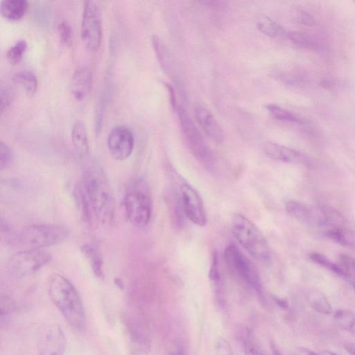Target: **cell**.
<instances>
[{
    "instance_id": "1",
    "label": "cell",
    "mask_w": 355,
    "mask_h": 355,
    "mask_svg": "<svg viewBox=\"0 0 355 355\" xmlns=\"http://www.w3.org/2000/svg\"><path fill=\"white\" fill-rule=\"evenodd\" d=\"M75 198L86 225L92 230L111 223L114 200L106 176L98 166L85 170L74 189Z\"/></svg>"
},
{
    "instance_id": "2",
    "label": "cell",
    "mask_w": 355,
    "mask_h": 355,
    "mask_svg": "<svg viewBox=\"0 0 355 355\" xmlns=\"http://www.w3.org/2000/svg\"><path fill=\"white\" fill-rule=\"evenodd\" d=\"M51 300L69 325L77 331L85 327L86 315L83 300L72 283L60 274H52L47 281Z\"/></svg>"
},
{
    "instance_id": "3",
    "label": "cell",
    "mask_w": 355,
    "mask_h": 355,
    "mask_svg": "<svg viewBox=\"0 0 355 355\" xmlns=\"http://www.w3.org/2000/svg\"><path fill=\"white\" fill-rule=\"evenodd\" d=\"M232 231L239 243L254 259L269 261L271 252L269 245L258 227L241 214L232 218Z\"/></svg>"
},
{
    "instance_id": "4",
    "label": "cell",
    "mask_w": 355,
    "mask_h": 355,
    "mask_svg": "<svg viewBox=\"0 0 355 355\" xmlns=\"http://www.w3.org/2000/svg\"><path fill=\"white\" fill-rule=\"evenodd\" d=\"M177 111L180 128L191 154L205 168L213 170L216 159L201 132L184 107L179 105Z\"/></svg>"
},
{
    "instance_id": "5",
    "label": "cell",
    "mask_w": 355,
    "mask_h": 355,
    "mask_svg": "<svg viewBox=\"0 0 355 355\" xmlns=\"http://www.w3.org/2000/svg\"><path fill=\"white\" fill-rule=\"evenodd\" d=\"M67 227L58 224H35L21 233L22 243L30 248L42 249L64 241L69 236Z\"/></svg>"
},
{
    "instance_id": "6",
    "label": "cell",
    "mask_w": 355,
    "mask_h": 355,
    "mask_svg": "<svg viewBox=\"0 0 355 355\" xmlns=\"http://www.w3.org/2000/svg\"><path fill=\"white\" fill-rule=\"evenodd\" d=\"M80 37L85 47L96 51L103 37L102 19L100 9L93 1H85L80 26Z\"/></svg>"
},
{
    "instance_id": "7",
    "label": "cell",
    "mask_w": 355,
    "mask_h": 355,
    "mask_svg": "<svg viewBox=\"0 0 355 355\" xmlns=\"http://www.w3.org/2000/svg\"><path fill=\"white\" fill-rule=\"evenodd\" d=\"M224 261L230 272L248 286L260 289V279L255 266L234 244H229L224 250Z\"/></svg>"
},
{
    "instance_id": "8",
    "label": "cell",
    "mask_w": 355,
    "mask_h": 355,
    "mask_svg": "<svg viewBox=\"0 0 355 355\" xmlns=\"http://www.w3.org/2000/svg\"><path fill=\"white\" fill-rule=\"evenodd\" d=\"M123 207L129 222L137 227L149 223L152 214V200L149 194L142 190L128 192L123 198Z\"/></svg>"
},
{
    "instance_id": "9",
    "label": "cell",
    "mask_w": 355,
    "mask_h": 355,
    "mask_svg": "<svg viewBox=\"0 0 355 355\" xmlns=\"http://www.w3.org/2000/svg\"><path fill=\"white\" fill-rule=\"evenodd\" d=\"M51 259L49 254L42 249L29 248L14 254L9 259V270L17 275L33 273L46 265Z\"/></svg>"
},
{
    "instance_id": "10",
    "label": "cell",
    "mask_w": 355,
    "mask_h": 355,
    "mask_svg": "<svg viewBox=\"0 0 355 355\" xmlns=\"http://www.w3.org/2000/svg\"><path fill=\"white\" fill-rule=\"evenodd\" d=\"M66 338L57 324H46L40 329L37 349L38 355H63Z\"/></svg>"
},
{
    "instance_id": "11",
    "label": "cell",
    "mask_w": 355,
    "mask_h": 355,
    "mask_svg": "<svg viewBox=\"0 0 355 355\" xmlns=\"http://www.w3.org/2000/svg\"><path fill=\"white\" fill-rule=\"evenodd\" d=\"M180 194L183 211L188 219L196 225H206L205 207L197 191L189 184L183 182L180 186Z\"/></svg>"
},
{
    "instance_id": "12",
    "label": "cell",
    "mask_w": 355,
    "mask_h": 355,
    "mask_svg": "<svg viewBox=\"0 0 355 355\" xmlns=\"http://www.w3.org/2000/svg\"><path fill=\"white\" fill-rule=\"evenodd\" d=\"M107 144L111 156L122 161L128 158L133 150L134 137L128 127L118 125L109 132Z\"/></svg>"
},
{
    "instance_id": "13",
    "label": "cell",
    "mask_w": 355,
    "mask_h": 355,
    "mask_svg": "<svg viewBox=\"0 0 355 355\" xmlns=\"http://www.w3.org/2000/svg\"><path fill=\"white\" fill-rule=\"evenodd\" d=\"M152 43L163 71L176 83L179 89H183L179 66L173 55L159 36L153 35Z\"/></svg>"
},
{
    "instance_id": "14",
    "label": "cell",
    "mask_w": 355,
    "mask_h": 355,
    "mask_svg": "<svg viewBox=\"0 0 355 355\" xmlns=\"http://www.w3.org/2000/svg\"><path fill=\"white\" fill-rule=\"evenodd\" d=\"M92 85V73L87 67L80 66L74 71L71 78V92L76 101H85L90 94Z\"/></svg>"
},
{
    "instance_id": "15",
    "label": "cell",
    "mask_w": 355,
    "mask_h": 355,
    "mask_svg": "<svg viewBox=\"0 0 355 355\" xmlns=\"http://www.w3.org/2000/svg\"><path fill=\"white\" fill-rule=\"evenodd\" d=\"M196 119L205 134L216 143L225 139L224 132L214 116L207 108L198 105L195 107Z\"/></svg>"
},
{
    "instance_id": "16",
    "label": "cell",
    "mask_w": 355,
    "mask_h": 355,
    "mask_svg": "<svg viewBox=\"0 0 355 355\" xmlns=\"http://www.w3.org/2000/svg\"><path fill=\"white\" fill-rule=\"evenodd\" d=\"M263 149L268 157L276 161L289 164L306 162V157L302 153L275 142H266Z\"/></svg>"
},
{
    "instance_id": "17",
    "label": "cell",
    "mask_w": 355,
    "mask_h": 355,
    "mask_svg": "<svg viewBox=\"0 0 355 355\" xmlns=\"http://www.w3.org/2000/svg\"><path fill=\"white\" fill-rule=\"evenodd\" d=\"M286 212L293 218L302 224L315 225V218L314 208H311L305 204L289 200L285 205Z\"/></svg>"
},
{
    "instance_id": "18",
    "label": "cell",
    "mask_w": 355,
    "mask_h": 355,
    "mask_svg": "<svg viewBox=\"0 0 355 355\" xmlns=\"http://www.w3.org/2000/svg\"><path fill=\"white\" fill-rule=\"evenodd\" d=\"M72 143L79 154L82 157H87L89 154V145L85 123L78 120L75 121L71 130Z\"/></svg>"
},
{
    "instance_id": "19",
    "label": "cell",
    "mask_w": 355,
    "mask_h": 355,
    "mask_svg": "<svg viewBox=\"0 0 355 355\" xmlns=\"http://www.w3.org/2000/svg\"><path fill=\"white\" fill-rule=\"evenodd\" d=\"M28 8L26 0H5L1 2V15L7 19L17 21L23 17Z\"/></svg>"
},
{
    "instance_id": "20",
    "label": "cell",
    "mask_w": 355,
    "mask_h": 355,
    "mask_svg": "<svg viewBox=\"0 0 355 355\" xmlns=\"http://www.w3.org/2000/svg\"><path fill=\"white\" fill-rule=\"evenodd\" d=\"M131 355H147L149 343L143 332L132 327L127 323Z\"/></svg>"
},
{
    "instance_id": "21",
    "label": "cell",
    "mask_w": 355,
    "mask_h": 355,
    "mask_svg": "<svg viewBox=\"0 0 355 355\" xmlns=\"http://www.w3.org/2000/svg\"><path fill=\"white\" fill-rule=\"evenodd\" d=\"M81 250L88 261L94 274L99 278H103L104 276L103 261L98 248L93 244L87 243L81 247Z\"/></svg>"
},
{
    "instance_id": "22",
    "label": "cell",
    "mask_w": 355,
    "mask_h": 355,
    "mask_svg": "<svg viewBox=\"0 0 355 355\" xmlns=\"http://www.w3.org/2000/svg\"><path fill=\"white\" fill-rule=\"evenodd\" d=\"M309 305L316 312L323 315H329L332 308L327 297L320 291L312 290L307 295Z\"/></svg>"
},
{
    "instance_id": "23",
    "label": "cell",
    "mask_w": 355,
    "mask_h": 355,
    "mask_svg": "<svg viewBox=\"0 0 355 355\" xmlns=\"http://www.w3.org/2000/svg\"><path fill=\"white\" fill-rule=\"evenodd\" d=\"M256 24L257 28L268 37L275 38L284 33L281 25L266 15H259Z\"/></svg>"
},
{
    "instance_id": "24",
    "label": "cell",
    "mask_w": 355,
    "mask_h": 355,
    "mask_svg": "<svg viewBox=\"0 0 355 355\" xmlns=\"http://www.w3.org/2000/svg\"><path fill=\"white\" fill-rule=\"evenodd\" d=\"M15 83L22 86L29 96H32L36 92L37 80L35 75L30 71L22 70L17 71L13 76Z\"/></svg>"
},
{
    "instance_id": "25",
    "label": "cell",
    "mask_w": 355,
    "mask_h": 355,
    "mask_svg": "<svg viewBox=\"0 0 355 355\" xmlns=\"http://www.w3.org/2000/svg\"><path fill=\"white\" fill-rule=\"evenodd\" d=\"M324 233L333 241L343 246H355V234L347 227L330 229L326 230Z\"/></svg>"
},
{
    "instance_id": "26",
    "label": "cell",
    "mask_w": 355,
    "mask_h": 355,
    "mask_svg": "<svg viewBox=\"0 0 355 355\" xmlns=\"http://www.w3.org/2000/svg\"><path fill=\"white\" fill-rule=\"evenodd\" d=\"M334 318L336 323L345 331L355 336V313L347 309H338Z\"/></svg>"
},
{
    "instance_id": "27",
    "label": "cell",
    "mask_w": 355,
    "mask_h": 355,
    "mask_svg": "<svg viewBox=\"0 0 355 355\" xmlns=\"http://www.w3.org/2000/svg\"><path fill=\"white\" fill-rule=\"evenodd\" d=\"M268 112L276 119L292 123H302V119L289 110L277 105L269 103L266 105Z\"/></svg>"
},
{
    "instance_id": "28",
    "label": "cell",
    "mask_w": 355,
    "mask_h": 355,
    "mask_svg": "<svg viewBox=\"0 0 355 355\" xmlns=\"http://www.w3.org/2000/svg\"><path fill=\"white\" fill-rule=\"evenodd\" d=\"M287 35L289 40L299 47L308 49H315L318 48V44L315 40L306 33L291 31Z\"/></svg>"
},
{
    "instance_id": "29",
    "label": "cell",
    "mask_w": 355,
    "mask_h": 355,
    "mask_svg": "<svg viewBox=\"0 0 355 355\" xmlns=\"http://www.w3.org/2000/svg\"><path fill=\"white\" fill-rule=\"evenodd\" d=\"M310 259L319 266L340 276L345 277V272L340 265L334 263L324 254L318 252H313L310 254Z\"/></svg>"
},
{
    "instance_id": "30",
    "label": "cell",
    "mask_w": 355,
    "mask_h": 355,
    "mask_svg": "<svg viewBox=\"0 0 355 355\" xmlns=\"http://www.w3.org/2000/svg\"><path fill=\"white\" fill-rule=\"evenodd\" d=\"M27 43L20 40L10 46L6 53V58L10 64L15 65L20 62L26 49Z\"/></svg>"
},
{
    "instance_id": "31",
    "label": "cell",
    "mask_w": 355,
    "mask_h": 355,
    "mask_svg": "<svg viewBox=\"0 0 355 355\" xmlns=\"http://www.w3.org/2000/svg\"><path fill=\"white\" fill-rule=\"evenodd\" d=\"M209 278L214 288L215 292L218 291L219 293L221 285V272L220 268V261L216 252L213 254L209 272Z\"/></svg>"
},
{
    "instance_id": "32",
    "label": "cell",
    "mask_w": 355,
    "mask_h": 355,
    "mask_svg": "<svg viewBox=\"0 0 355 355\" xmlns=\"http://www.w3.org/2000/svg\"><path fill=\"white\" fill-rule=\"evenodd\" d=\"M243 347L245 355H264L251 331L245 334Z\"/></svg>"
},
{
    "instance_id": "33",
    "label": "cell",
    "mask_w": 355,
    "mask_h": 355,
    "mask_svg": "<svg viewBox=\"0 0 355 355\" xmlns=\"http://www.w3.org/2000/svg\"><path fill=\"white\" fill-rule=\"evenodd\" d=\"M338 261L345 277L355 279V258L347 254H342L339 257Z\"/></svg>"
},
{
    "instance_id": "34",
    "label": "cell",
    "mask_w": 355,
    "mask_h": 355,
    "mask_svg": "<svg viewBox=\"0 0 355 355\" xmlns=\"http://www.w3.org/2000/svg\"><path fill=\"white\" fill-rule=\"evenodd\" d=\"M13 159V154L9 146L0 141V168L1 171L10 166Z\"/></svg>"
},
{
    "instance_id": "35",
    "label": "cell",
    "mask_w": 355,
    "mask_h": 355,
    "mask_svg": "<svg viewBox=\"0 0 355 355\" xmlns=\"http://www.w3.org/2000/svg\"><path fill=\"white\" fill-rule=\"evenodd\" d=\"M58 31L62 42L70 45L72 41L73 31L69 22L67 20L62 21L58 26Z\"/></svg>"
},
{
    "instance_id": "36",
    "label": "cell",
    "mask_w": 355,
    "mask_h": 355,
    "mask_svg": "<svg viewBox=\"0 0 355 355\" xmlns=\"http://www.w3.org/2000/svg\"><path fill=\"white\" fill-rule=\"evenodd\" d=\"M216 355H234L231 345L225 338H220L217 340Z\"/></svg>"
},
{
    "instance_id": "37",
    "label": "cell",
    "mask_w": 355,
    "mask_h": 355,
    "mask_svg": "<svg viewBox=\"0 0 355 355\" xmlns=\"http://www.w3.org/2000/svg\"><path fill=\"white\" fill-rule=\"evenodd\" d=\"M297 19L298 21L304 25L313 26L315 24V20L314 18L305 11L300 12L297 16Z\"/></svg>"
},
{
    "instance_id": "38",
    "label": "cell",
    "mask_w": 355,
    "mask_h": 355,
    "mask_svg": "<svg viewBox=\"0 0 355 355\" xmlns=\"http://www.w3.org/2000/svg\"><path fill=\"white\" fill-rule=\"evenodd\" d=\"M10 103V95L8 92L3 88L1 87V112L3 113V111L7 108Z\"/></svg>"
},
{
    "instance_id": "39",
    "label": "cell",
    "mask_w": 355,
    "mask_h": 355,
    "mask_svg": "<svg viewBox=\"0 0 355 355\" xmlns=\"http://www.w3.org/2000/svg\"><path fill=\"white\" fill-rule=\"evenodd\" d=\"M164 85L168 94L170 104L173 110H176L178 107L174 89L169 83H165Z\"/></svg>"
},
{
    "instance_id": "40",
    "label": "cell",
    "mask_w": 355,
    "mask_h": 355,
    "mask_svg": "<svg viewBox=\"0 0 355 355\" xmlns=\"http://www.w3.org/2000/svg\"><path fill=\"white\" fill-rule=\"evenodd\" d=\"M291 355H319L318 353L305 347H296L291 352Z\"/></svg>"
},
{
    "instance_id": "41",
    "label": "cell",
    "mask_w": 355,
    "mask_h": 355,
    "mask_svg": "<svg viewBox=\"0 0 355 355\" xmlns=\"http://www.w3.org/2000/svg\"><path fill=\"white\" fill-rule=\"evenodd\" d=\"M343 347L346 352L349 355H355V343L352 342H345L343 345Z\"/></svg>"
},
{
    "instance_id": "42",
    "label": "cell",
    "mask_w": 355,
    "mask_h": 355,
    "mask_svg": "<svg viewBox=\"0 0 355 355\" xmlns=\"http://www.w3.org/2000/svg\"><path fill=\"white\" fill-rule=\"evenodd\" d=\"M274 300L282 308L286 309L288 306V302L284 300L275 298Z\"/></svg>"
},
{
    "instance_id": "43",
    "label": "cell",
    "mask_w": 355,
    "mask_h": 355,
    "mask_svg": "<svg viewBox=\"0 0 355 355\" xmlns=\"http://www.w3.org/2000/svg\"><path fill=\"white\" fill-rule=\"evenodd\" d=\"M270 347L273 355H282L275 344L271 343Z\"/></svg>"
},
{
    "instance_id": "44",
    "label": "cell",
    "mask_w": 355,
    "mask_h": 355,
    "mask_svg": "<svg viewBox=\"0 0 355 355\" xmlns=\"http://www.w3.org/2000/svg\"><path fill=\"white\" fill-rule=\"evenodd\" d=\"M319 355H338L334 352L329 350H322L318 352Z\"/></svg>"
}]
</instances>
